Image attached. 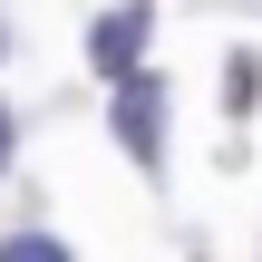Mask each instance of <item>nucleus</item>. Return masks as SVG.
Masks as SVG:
<instances>
[{
	"mask_svg": "<svg viewBox=\"0 0 262 262\" xmlns=\"http://www.w3.org/2000/svg\"><path fill=\"white\" fill-rule=\"evenodd\" d=\"M156 126H165L156 78H126V97H117V136H126V156H136V165H156Z\"/></svg>",
	"mask_w": 262,
	"mask_h": 262,
	"instance_id": "obj_2",
	"label": "nucleus"
},
{
	"mask_svg": "<svg viewBox=\"0 0 262 262\" xmlns=\"http://www.w3.org/2000/svg\"><path fill=\"white\" fill-rule=\"evenodd\" d=\"M136 49H146V0L107 10V19H97V39H88V58H97L107 78H126V68H136Z\"/></svg>",
	"mask_w": 262,
	"mask_h": 262,
	"instance_id": "obj_1",
	"label": "nucleus"
},
{
	"mask_svg": "<svg viewBox=\"0 0 262 262\" xmlns=\"http://www.w3.org/2000/svg\"><path fill=\"white\" fill-rule=\"evenodd\" d=\"M0 262H68V253H58V243H39V233H10V243H0Z\"/></svg>",
	"mask_w": 262,
	"mask_h": 262,
	"instance_id": "obj_3",
	"label": "nucleus"
},
{
	"mask_svg": "<svg viewBox=\"0 0 262 262\" xmlns=\"http://www.w3.org/2000/svg\"><path fill=\"white\" fill-rule=\"evenodd\" d=\"M0 165H10V107H0Z\"/></svg>",
	"mask_w": 262,
	"mask_h": 262,
	"instance_id": "obj_5",
	"label": "nucleus"
},
{
	"mask_svg": "<svg viewBox=\"0 0 262 262\" xmlns=\"http://www.w3.org/2000/svg\"><path fill=\"white\" fill-rule=\"evenodd\" d=\"M224 97H233V107H253V97H262V68H253V58H233V78H224Z\"/></svg>",
	"mask_w": 262,
	"mask_h": 262,
	"instance_id": "obj_4",
	"label": "nucleus"
}]
</instances>
